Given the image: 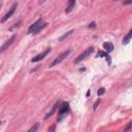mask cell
Returning <instances> with one entry per match:
<instances>
[{
	"label": "cell",
	"instance_id": "obj_1",
	"mask_svg": "<svg viewBox=\"0 0 132 132\" xmlns=\"http://www.w3.org/2000/svg\"><path fill=\"white\" fill-rule=\"evenodd\" d=\"M46 23L43 22L42 19H38L36 22H34L29 28H28V34H37L39 31H41L43 28L46 27Z\"/></svg>",
	"mask_w": 132,
	"mask_h": 132
},
{
	"label": "cell",
	"instance_id": "obj_2",
	"mask_svg": "<svg viewBox=\"0 0 132 132\" xmlns=\"http://www.w3.org/2000/svg\"><path fill=\"white\" fill-rule=\"evenodd\" d=\"M70 53H71V51L70 50H66L65 52H63V53H61L51 64H50V66H48V68H53V67H55V66H57L58 64H60L64 59H66L69 55H70Z\"/></svg>",
	"mask_w": 132,
	"mask_h": 132
},
{
	"label": "cell",
	"instance_id": "obj_3",
	"mask_svg": "<svg viewBox=\"0 0 132 132\" xmlns=\"http://www.w3.org/2000/svg\"><path fill=\"white\" fill-rule=\"evenodd\" d=\"M70 110L69 104L67 102H63L60 106H59V111H58V122H60L64 116H66Z\"/></svg>",
	"mask_w": 132,
	"mask_h": 132
},
{
	"label": "cell",
	"instance_id": "obj_4",
	"mask_svg": "<svg viewBox=\"0 0 132 132\" xmlns=\"http://www.w3.org/2000/svg\"><path fill=\"white\" fill-rule=\"evenodd\" d=\"M94 52V47L93 46H91V47H88L86 51H84L80 55H78L74 60H73V63L74 64H77V63H79V62H81L82 60H85L86 58H88L92 53Z\"/></svg>",
	"mask_w": 132,
	"mask_h": 132
},
{
	"label": "cell",
	"instance_id": "obj_5",
	"mask_svg": "<svg viewBox=\"0 0 132 132\" xmlns=\"http://www.w3.org/2000/svg\"><path fill=\"white\" fill-rule=\"evenodd\" d=\"M16 8H18V3L15 2V3H13V4L11 5V7L9 8V10H8L4 15H3V18L1 19V23L6 22V21H7V20H8V19L13 14V13H14V11H15V9H16Z\"/></svg>",
	"mask_w": 132,
	"mask_h": 132
},
{
	"label": "cell",
	"instance_id": "obj_6",
	"mask_svg": "<svg viewBox=\"0 0 132 132\" xmlns=\"http://www.w3.org/2000/svg\"><path fill=\"white\" fill-rule=\"evenodd\" d=\"M15 37H16V35H15V34H13V35L8 39V40H6V41L1 45V48H0V53H1V54H2L3 52H5V50H7V48L12 44V42L15 40Z\"/></svg>",
	"mask_w": 132,
	"mask_h": 132
},
{
	"label": "cell",
	"instance_id": "obj_7",
	"mask_svg": "<svg viewBox=\"0 0 132 132\" xmlns=\"http://www.w3.org/2000/svg\"><path fill=\"white\" fill-rule=\"evenodd\" d=\"M51 52V47H48V48H46L45 51H43L42 53H40L39 55H37V56H35L34 58H32V60H31V62H38V61H40V60H42L44 57H46L47 55H48V53Z\"/></svg>",
	"mask_w": 132,
	"mask_h": 132
},
{
	"label": "cell",
	"instance_id": "obj_8",
	"mask_svg": "<svg viewBox=\"0 0 132 132\" xmlns=\"http://www.w3.org/2000/svg\"><path fill=\"white\" fill-rule=\"evenodd\" d=\"M75 3H76V0H68L67 2V7L65 9V13H69L73 10L74 6H75Z\"/></svg>",
	"mask_w": 132,
	"mask_h": 132
},
{
	"label": "cell",
	"instance_id": "obj_9",
	"mask_svg": "<svg viewBox=\"0 0 132 132\" xmlns=\"http://www.w3.org/2000/svg\"><path fill=\"white\" fill-rule=\"evenodd\" d=\"M59 106H60V102L58 101V102H56V103L54 104V106L52 107V109H51V110H50V111H48V112H47V113L45 114V117H44V119H45V120H47L48 118H51V117H52V116L54 114V112L56 111V109H57V108H58Z\"/></svg>",
	"mask_w": 132,
	"mask_h": 132
},
{
	"label": "cell",
	"instance_id": "obj_10",
	"mask_svg": "<svg viewBox=\"0 0 132 132\" xmlns=\"http://www.w3.org/2000/svg\"><path fill=\"white\" fill-rule=\"evenodd\" d=\"M132 39V29L126 34V36L123 38V44H128L129 41Z\"/></svg>",
	"mask_w": 132,
	"mask_h": 132
},
{
	"label": "cell",
	"instance_id": "obj_11",
	"mask_svg": "<svg viewBox=\"0 0 132 132\" xmlns=\"http://www.w3.org/2000/svg\"><path fill=\"white\" fill-rule=\"evenodd\" d=\"M103 48L107 52V53H110L113 51V44L110 43V42H104L103 43Z\"/></svg>",
	"mask_w": 132,
	"mask_h": 132
},
{
	"label": "cell",
	"instance_id": "obj_12",
	"mask_svg": "<svg viewBox=\"0 0 132 132\" xmlns=\"http://www.w3.org/2000/svg\"><path fill=\"white\" fill-rule=\"evenodd\" d=\"M97 57H105L106 60H107V62H108V64H109V65L111 64V60H110V57H109V55L107 54V52H106V53H104V52H99L98 55H97Z\"/></svg>",
	"mask_w": 132,
	"mask_h": 132
},
{
	"label": "cell",
	"instance_id": "obj_13",
	"mask_svg": "<svg viewBox=\"0 0 132 132\" xmlns=\"http://www.w3.org/2000/svg\"><path fill=\"white\" fill-rule=\"evenodd\" d=\"M100 102H101V99H100V98L96 100V102H95V103H94V105H93V109H94V110H96V109H97V107H98V105L100 104Z\"/></svg>",
	"mask_w": 132,
	"mask_h": 132
},
{
	"label": "cell",
	"instance_id": "obj_14",
	"mask_svg": "<svg viewBox=\"0 0 132 132\" xmlns=\"http://www.w3.org/2000/svg\"><path fill=\"white\" fill-rule=\"evenodd\" d=\"M38 126H39V125H38V123H36L33 127H31V128L29 129V132H35V131L38 129Z\"/></svg>",
	"mask_w": 132,
	"mask_h": 132
},
{
	"label": "cell",
	"instance_id": "obj_15",
	"mask_svg": "<svg viewBox=\"0 0 132 132\" xmlns=\"http://www.w3.org/2000/svg\"><path fill=\"white\" fill-rule=\"evenodd\" d=\"M73 32H74V30H70V31H69V32H67V33H66V34H64V35H63V36H62V37H61V38H60V40H63V39H64V38H66V37H67V36H69V35H70V34H71V33H73Z\"/></svg>",
	"mask_w": 132,
	"mask_h": 132
},
{
	"label": "cell",
	"instance_id": "obj_16",
	"mask_svg": "<svg viewBox=\"0 0 132 132\" xmlns=\"http://www.w3.org/2000/svg\"><path fill=\"white\" fill-rule=\"evenodd\" d=\"M124 130H125V131H128V130H132V122L128 123V124L126 125V127L124 128Z\"/></svg>",
	"mask_w": 132,
	"mask_h": 132
},
{
	"label": "cell",
	"instance_id": "obj_17",
	"mask_svg": "<svg viewBox=\"0 0 132 132\" xmlns=\"http://www.w3.org/2000/svg\"><path fill=\"white\" fill-rule=\"evenodd\" d=\"M104 93H105V89H104V88H100V89L98 90V92H97L98 96H101V95H103Z\"/></svg>",
	"mask_w": 132,
	"mask_h": 132
},
{
	"label": "cell",
	"instance_id": "obj_18",
	"mask_svg": "<svg viewBox=\"0 0 132 132\" xmlns=\"http://www.w3.org/2000/svg\"><path fill=\"white\" fill-rule=\"evenodd\" d=\"M20 24H21V22H18V23H16V24H14L12 27H10V28H9V30H10V31H11V30H13L15 27H19V26H20Z\"/></svg>",
	"mask_w": 132,
	"mask_h": 132
},
{
	"label": "cell",
	"instance_id": "obj_19",
	"mask_svg": "<svg viewBox=\"0 0 132 132\" xmlns=\"http://www.w3.org/2000/svg\"><path fill=\"white\" fill-rule=\"evenodd\" d=\"M88 27H89V28H95V27H96V23H95V22H92Z\"/></svg>",
	"mask_w": 132,
	"mask_h": 132
},
{
	"label": "cell",
	"instance_id": "obj_20",
	"mask_svg": "<svg viewBox=\"0 0 132 132\" xmlns=\"http://www.w3.org/2000/svg\"><path fill=\"white\" fill-rule=\"evenodd\" d=\"M55 130H56V124H54L52 127L48 128V131H55Z\"/></svg>",
	"mask_w": 132,
	"mask_h": 132
},
{
	"label": "cell",
	"instance_id": "obj_21",
	"mask_svg": "<svg viewBox=\"0 0 132 132\" xmlns=\"http://www.w3.org/2000/svg\"><path fill=\"white\" fill-rule=\"evenodd\" d=\"M130 3H132V0H126V1H124V4L126 5V4H130Z\"/></svg>",
	"mask_w": 132,
	"mask_h": 132
},
{
	"label": "cell",
	"instance_id": "obj_22",
	"mask_svg": "<svg viewBox=\"0 0 132 132\" xmlns=\"http://www.w3.org/2000/svg\"><path fill=\"white\" fill-rule=\"evenodd\" d=\"M45 0H39V3H43Z\"/></svg>",
	"mask_w": 132,
	"mask_h": 132
}]
</instances>
